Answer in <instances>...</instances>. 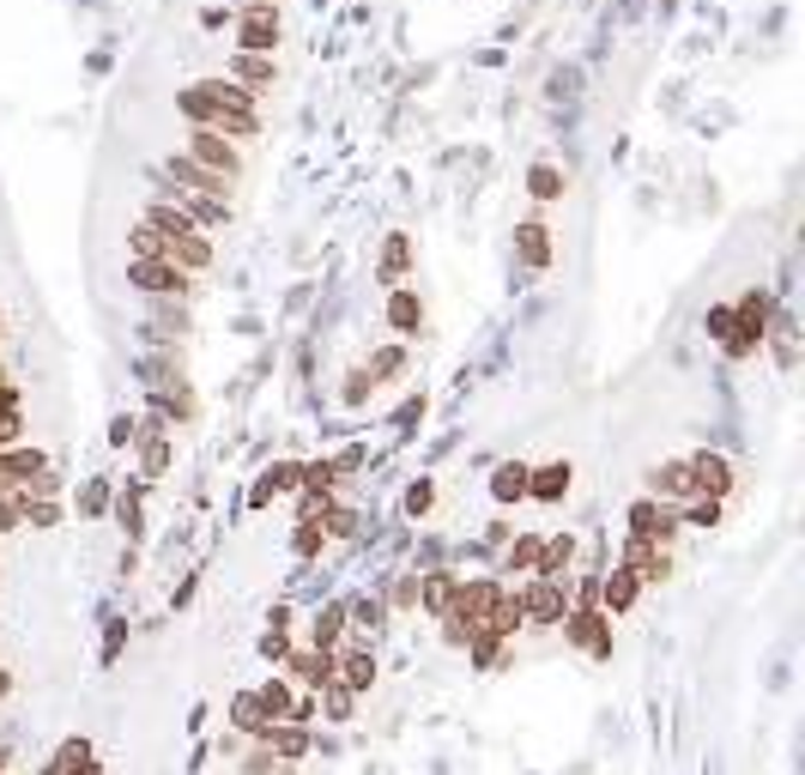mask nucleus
<instances>
[{"mask_svg":"<svg viewBox=\"0 0 805 775\" xmlns=\"http://www.w3.org/2000/svg\"><path fill=\"white\" fill-rule=\"evenodd\" d=\"M642 497L667 503V509H684V503L696 497V485H691V467H684V455H672V461H654V467L642 473Z\"/></svg>","mask_w":805,"mask_h":775,"instance_id":"0eeeda50","label":"nucleus"},{"mask_svg":"<svg viewBox=\"0 0 805 775\" xmlns=\"http://www.w3.org/2000/svg\"><path fill=\"white\" fill-rule=\"evenodd\" d=\"M0 382H12V376H7V364H0Z\"/></svg>","mask_w":805,"mask_h":775,"instance_id":"e2e57ef3","label":"nucleus"},{"mask_svg":"<svg viewBox=\"0 0 805 775\" xmlns=\"http://www.w3.org/2000/svg\"><path fill=\"white\" fill-rule=\"evenodd\" d=\"M182 152H188V158L200 164V170L225 176V183H237V176H242V152L230 146L225 134H213V127H194V134H188V146H182Z\"/></svg>","mask_w":805,"mask_h":775,"instance_id":"1a4fd4ad","label":"nucleus"},{"mask_svg":"<svg viewBox=\"0 0 805 775\" xmlns=\"http://www.w3.org/2000/svg\"><path fill=\"white\" fill-rule=\"evenodd\" d=\"M249 691H255V703H261L267 727H279V721L291 715V703H297V691H291V679H285V673H267L261 684H249Z\"/></svg>","mask_w":805,"mask_h":775,"instance_id":"b1692460","label":"nucleus"},{"mask_svg":"<svg viewBox=\"0 0 805 775\" xmlns=\"http://www.w3.org/2000/svg\"><path fill=\"white\" fill-rule=\"evenodd\" d=\"M55 461H49V448H37V443H19V448H0V490H19V485H31L37 473H49Z\"/></svg>","mask_w":805,"mask_h":775,"instance_id":"4468645a","label":"nucleus"},{"mask_svg":"<svg viewBox=\"0 0 805 775\" xmlns=\"http://www.w3.org/2000/svg\"><path fill=\"white\" fill-rule=\"evenodd\" d=\"M515 600H522V624L557 630V624H564V612H569V581L527 576V581H515Z\"/></svg>","mask_w":805,"mask_h":775,"instance_id":"7ed1b4c3","label":"nucleus"},{"mask_svg":"<svg viewBox=\"0 0 805 775\" xmlns=\"http://www.w3.org/2000/svg\"><path fill=\"white\" fill-rule=\"evenodd\" d=\"M272 497H279V490H272L267 479H255V485H249V509H267Z\"/></svg>","mask_w":805,"mask_h":775,"instance_id":"6e6d98bb","label":"nucleus"},{"mask_svg":"<svg viewBox=\"0 0 805 775\" xmlns=\"http://www.w3.org/2000/svg\"><path fill=\"white\" fill-rule=\"evenodd\" d=\"M12 497H19V490H12ZM19 515H24V527H37V534L61 527V503H24V497H19Z\"/></svg>","mask_w":805,"mask_h":775,"instance_id":"ea45409f","label":"nucleus"},{"mask_svg":"<svg viewBox=\"0 0 805 775\" xmlns=\"http://www.w3.org/2000/svg\"><path fill=\"white\" fill-rule=\"evenodd\" d=\"M225 80L237 85V92L261 97V92H272V80H279V61H272V55H230Z\"/></svg>","mask_w":805,"mask_h":775,"instance_id":"6ab92c4d","label":"nucleus"},{"mask_svg":"<svg viewBox=\"0 0 805 775\" xmlns=\"http://www.w3.org/2000/svg\"><path fill=\"white\" fill-rule=\"evenodd\" d=\"M333 497H321V490H297V521H321L328 515Z\"/></svg>","mask_w":805,"mask_h":775,"instance_id":"3c124183","label":"nucleus"},{"mask_svg":"<svg viewBox=\"0 0 805 775\" xmlns=\"http://www.w3.org/2000/svg\"><path fill=\"white\" fill-rule=\"evenodd\" d=\"M406 267H412V237H406V230H394V237H388V249H382V286L394 291L400 279H406Z\"/></svg>","mask_w":805,"mask_h":775,"instance_id":"7c9ffc66","label":"nucleus"},{"mask_svg":"<svg viewBox=\"0 0 805 775\" xmlns=\"http://www.w3.org/2000/svg\"><path fill=\"white\" fill-rule=\"evenodd\" d=\"M763 345L775 352V364H782V370H794L799 364V321L787 316V309H775L770 328H763Z\"/></svg>","mask_w":805,"mask_h":775,"instance_id":"4be33fe9","label":"nucleus"},{"mask_svg":"<svg viewBox=\"0 0 805 775\" xmlns=\"http://www.w3.org/2000/svg\"><path fill=\"white\" fill-rule=\"evenodd\" d=\"M285 679H291V691H309V696H321L333 684V654H321V649H291L285 654V666H279Z\"/></svg>","mask_w":805,"mask_h":775,"instance_id":"9b49d317","label":"nucleus"},{"mask_svg":"<svg viewBox=\"0 0 805 775\" xmlns=\"http://www.w3.org/2000/svg\"><path fill=\"white\" fill-rule=\"evenodd\" d=\"M345 624H352L358 642L363 637H382V630H388V600H382V593H352V600H345Z\"/></svg>","mask_w":805,"mask_h":775,"instance_id":"412c9836","label":"nucleus"},{"mask_svg":"<svg viewBox=\"0 0 805 775\" xmlns=\"http://www.w3.org/2000/svg\"><path fill=\"white\" fill-rule=\"evenodd\" d=\"M375 679H382V661H375L370 642H358V637H352L340 654H333V684H340V691L370 696V691H375Z\"/></svg>","mask_w":805,"mask_h":775,"instance_id":"423d86ee","label":"nucleus"},{"mask_svg":"<svg viewBox=\"0 0 805 775\" xmlns=\"http://www.w3.org/2000/svg\"><path fill=\"white\" fill-rule=\"evenodd\" d=\"M503 588H509V581H497V576H461V581H454L448 606L436 612V624H443V642H448V649H466V642L478 637V624H485L491 600H497Z\"/></svg>","mask_w":805,"mask_h":775,"instance_id":"f257e3e1","label":"nucleus"},{"mask_svg":"<svg viewBox=\"0 0 805 775\" xmlns=\"http://www.w3.org/2000/svg\"><path fill=\"white\" fill-rule=\"evenodd\" d=\"M321 546H328V534H321L316 521H297V534H291V551H297V558L316 564V558H321Z\"/></svg>","mask_w":805,"mask_h":775,"instance_id":"a19ab883","label":"nucleus"},{"mask_svg":"<svg viewBox=\"0 0 805 775\" xmlns=\"http://www.w3.org/2000/svg\"><path fill=\"white\" fill-rule=\"evenodd\" d=\"M557 630H564V642L576 654H588V661H612V642L618 637H612V618H606L600 606H569Z\"/></svg>","mask_w":805,"mask_h":775,"instance_id":"f03ea898","label":"nucleus"},{"mask_svg":"<svg viewBox=\"0 0 805 775\" xmlns=\"http://www.w3.org/2000/svg\"><path fill=\"white\" fill-rule=\"evenodd\" d=\"M333 485H340V473H333V461H303V490H321V497H333Z\"/></svg>","mask_w":805,"mask_h":775,"instance_id":"37998d69","label":"nucleus"},{"mask_svg":"<svg viewBox=\"0 0 805 775\" xmlns=\"http://www.w3.org/2000/svg\"><path fill=\"white\" fill-rule=\"evenodd\" d=\"M255 649H261V661L272 666V673H279V666H285V654L297 649V642H291V624H267V630H261V642H255Z\"/></svg>","mask_w":805,"mask_h":775,"instance_id":"f704fd0d","label":"nucleus"},{"mask_svg":"<svg viewBox=\"0 0 805 775\" xmlns=\"http://www.w3.org/2000/svg\"><path fill=\"white\" fill-rule=\"evenodd\" d=\"M569 485H576V467L569 461H545V467H527V503H564Z\"/></svg>","mask_w":805,"mask_h":775,"instance_id":"a211bd4d","label":"nucleus"},{"mask_svg":"<svg viewBox=\"0 0 805 775\" xmlns=\"http://www.w3.org/2000/svg\"><path fill=\"white\" fill-rule=\"evenodd\" d=\"M206 721H213V709H206V703H194V709H188V733H194V740L206 733Z\"/></svg>","mask_w":805,"mask_h":775,"instance_id":"4d7b16f0","label":"nucleus"},{"mask_svg":"<svg viewBox=\"0 0 805 775\" xmlns=\"http://www.w3.org/2000/svg\"><path fill=\"white\" fill-rule=\"evenodd\" d=\"M230 733H237V740H267V715H261V703H255V691H237V696H230Z\"/></svg>","mask_w":805,"mask_h":775,"instance_id":"bb28decb","label":"nucleus"},{"mask_svg":"<svg viewBox=\"0 0 805 775\" xmlns=\"http://www.w3.org/2000/svg\"><path fill=\"white\" fill-rule=\"evenodd\" d=\"M73 775H110V769H103V764H97V757H85V764H80V769H73Z\"/></svg>","mask_w":805,"mask_h":775,"instance_id":"bf43d9fd","label":"nucleus"},{"mask_svg":"<svg viewBox=\"0 0 805 775\" xmlns=\"http://www.w3.org/2000/svg\"><path fill=\"white\" fill-rule=\"evenodd\" d=\"M140 443V418L134 412H115L110 418V448H134Z\"/></svg>","mask_w":805,"mask_h":775,"instance_id":"09e8293b","label":"nucleus"},{"mask_svg":"<svg viewBox=\"0 0 805 775\" xmlns=\"http://www.w3.org/2000/svg\"><path fill=\"white\" fill-rule=\"evenodd\" d=\"M564 188H569V183H564V170H557V164H545V158H539V164H527V194H534L539 206L564 200Z\"/></svg>","mask_w":805,"mask_h":775,"instance_id":"c756f323","label":"nucleus"},{"mask_svg":"<svg viewBox=\"0 0 805 775\" xmlns=\"http://www.w3.org/2000/svg\"><path fill=\"white\" fill-rule=\"evenodd\" d=\"M194 588H200V576H188V581H182V588H176V600H171V606H176V612H182V606H188V600H194Z\"/></svg>","mask_w":805,"mask_h":775,"instance_id":"13d9d810","label":"nucleus"},{"mask_svg":"<svg viewBox=\"0 0 805 775\" xmlns=\"http://www.w3.org/2000/svg\"><path fill=\"white\" fill-rule=\"evenodd\" d=\"M127 255H134V261H164V237L152 225H134L127 230Z\"/></svg>","mask_w":805,"mask_h":775,"instance_id":"58836bf2","label":"nucleus"},{"mask_svg":"<svg viewBox=\"0 0 805 775\" xmlns=\"http://www.w3.org/2000/svg\"><path fill=\"white\" fill-rule=\"evenodd\" d=\"M19 527H24L19 497H12V490H0V534H19Z\"/></svg>","mask_w":805,"mask_h":775,"instance_id":"864d4df0","label":"nucleus"},{"mask_svg":"<svg viewBox=\"0 0 805 775\" xmlns=\"http://www.w3.org/2000/svg\"><path fill=\"white\" fill-rule=\"evenodd\" d=\"M328 461H333V473H340V479H352V473L370 467V443H345L340 455H328Z\"/></svg>","mask_w":805,"mask_h":775,"instance_id":"a18cd8bd","label":"nucleus"},{"mask_svg":"<svg viewBox=\"0 0 805 775\" xmlns=\"http://www.w3.org/2000/svg\"><path fill=\"white\" fill-rule=\"evenodd\" d=\"M539 539H545V534H515L509 546L497 551V570H491V576H497V581H503V576H522V581H527V576H534V564H539Z\"/></svg>","mask_w":805,"mask_h":775,"instance_id":"5701e85b","label":"nucleus"},{"mask_svg":"<svg viewBox=\"0 0 805 775\" xmlns=\"http://www.w3.org/2000/svg\"><path fill=\"white\" fill-rule=\"evenodd\" d=\"M625 527H630V539H648V546H660V551H672L679 546V509H667V503H654V497H636L630 509H625Z\"/></svg>","mask_w":805,"mask_h":775,"instance_id":"20e7f679","label":"nucleus"},{"mask_svg":"<svg viewBox=\"0 0 805 775\" xmlns=\"http://www.w3.org/2000/svg\"><path fill=\"white\" fill-rule=\"evenodd\" d=\"M345 642H352V624H345V600H328V606H316V618H309V642H303V649L340 654Z\"/></svg>","mask_w":805,"mask_h":775,"instance_id":"ddd939ff","label":"nucleus"},{"mask_svg":"<svg viewBox=\"0 0 805 775\" xmlns=\"http://www.w3.org/2000/svg\"><path fill=\"white\" fill-rule=\"evenodd\" d=\"M352 709H358V696L340 691V684H328V691L316 696V715L328 721V727H345V721H352Z\"/></svg>","mask_w":805,"mask_h":775,"instance_id":"473e14b6","label":"nucleus"},{"mask_svg":"<svg viewBox=\"0 0 805 775\" xmlns=\"http://www.w3.org/2000/svg\"><path fill=\"white\" fill-rule=\"evenodd\" d=\"M400 370H406V345H382V352H370L363 376H370V382H394Z\"/></svg>","mask_w":805,"mask_h":775,"instance_id":"c9c22d12","label":"nucleus"},{"mask_svg":"<svg viewBox=\"0 0 805 775\" xmlns=\"http://www.w3.org/2000/svg\"><path fill=\"white\" fill-rule=\"evenodd\" d=\"M424 581H419V606H424V612H443V606H448V593H454V581H461V576H454L448 570V564H436V570H419Z\"/></svg>","mask_w":805,"mask_h":775,"instance_id":"c85d7f7f","label":"nucleus"},{"mask_svg":"<svg viewBox=\"0 0 805 775\" xmlns=\"http://www.w3.org/2000/svg\"><path fill=\"white\" fill-rule=\"evenodd\" d=\"M424 418V388H419V394H406V406H400L394 412V424H400V436H412V424H419Z\"/></svg>","mask_w":805,"mask_h":775,"instance_id":"603ef678","label":"nucleus"},{"mask_svg":"<svg viewBox=\"0 0 805 775\" xmlns=\"http://www.w3.org/2000/svg\"><path fill=\"white\" fill-rule=\"evenodd\" d=\"M703 328H709V340H715V345H726V340H733V303H715L703 316Z\"/></svg>","mask_w":805,"mask_h":775,"instance_id":"8fccbe9b","label":"nucleus"},{"mask_svg":"<svg viewBox=\"0 0 805 775\" xmlns=\"http://www.w3.org/2000/svg\"><path fill=\"white\" fill-rule=\"evenodd\" d=\"M321 534H328V539H358L363 534V515L352 509V503H328V515H321Z\"/></svg>","mask_w":805,"mask_h":775,"instance_id":"2f4dec72","label":"nucleus"},{"mask_svg":"<svg viewBox=\"0 0 805 775\" xmlns=\"http://www.w3.org/2000/svg\"><path fill=\"white\" fill-rule=\"evenodd\" d=\"M7 696H12V673L0 666V703H7Z\"/></svg>","mask_w":805,"mask_h":775,"instance_id":"052dcab7","label":"nucleus"},{"mask_svg":"<svg viewBox=\"0 0 805 775\" xmlns=\"http://www.w3.org/2000/svg\"><path fill=\"white\" fill-rule=\"evenodd\" d=\"M400 509H406L412 521H424V515L436 509V479H412V485H406V497H400Z\"/></svg>","mask_w":805,"mask_h":775,"instance_id":"4c0bfd02","label":"nucleus"},{"mask_svg":"<svg viewBox=\"0 0 805 775\" xmlns=\"http://www.w3.org/2000/svg\"><path fill=\"white\" fill-rule=\"evenodd\" d=\"M12 775H19V769H12Z\"/></svg>","mask_w":805,"mask_h":775,"instance_id":"0e129e2a","label":"nucleus"},{"mask_svg":"<svg viewBox=\"0 0 805 775\" xmlns=\"http://www.w3.org/2000/svg\"><path fill=\"white\" fill-rule=\"evenodd\" d=\"M85 757H97V752H91V740H85V733H68V740L43 757V769H37V775H73Z\"/></svg>","mask_w":805,"mask_h":775,"instance_id":"cd10ccee","label":"nucleus"},{"mask_svg":"<svg viewBox=\"0 0 805 775\" xmlns=\"http://www.w3.org/2000/svg\"><path fill=\"white\" fill-rule=\"evenodd\" d=\"M122 649H127V618H103V666H115L122 661Z\"/></svg>","mask_w":805,"mask_h":775,"instance_id":"c03bdc74","label":"nucleus"},{"mask_svg":"<svg viewBox=\"0 0 805 775\" xmlns=\"http://www.w3.org/2000/svg\"><path fill=\"white\" fill-rule=\"evenodd\" d=\"M279 37V7H237V55H272Z\"/></svg>","mask_w":805,"mask_h":775,"instance_id":"6e6552de","label":"nucleus"},{"mask_svg":"<svg viewBox=\"0 0 805 775\" xmlns=\"http://www.w3.org/2000/svg\"><path fill=\"white\" fill-rule=\"evenodd\" d=\"M515 261H522L527 273H545V267L557 261V249H551V230H545V218H522V225H515Z\"/></svg>","mask_w":805,"mask_h":775,"instance_id":"f3484780","label":"nucleus"},{"mask_svg":"<svg viewBox=\"0 0 805 775\" xmlns=\"http://www.w3.org/2000/svg\"><path fill=\"white\" fill-rule=\"evenodd\" d=\"M684 467H691L696 497H715V503H726V497L739 490V467L721 455V448H696V455H684Z\"/></svg>","mask_w":805,"mask_h":775,"instance_id":"39448f33","label":"nucleus"},{"mask_svg":"<svg viewBox=\"0 0 805 775\" xmlns=\"http://www.w3.org/2000/svg\"><path fill=\"white\" fill-rule=\"evenodd\" d=\"M576 551H581V539L569 534V527L545 534V539H539V564H534V576H539V581H569V564H576Z\"/></svg>","mask_w":805,"mask_h":775,"instance_id":"dca6fc26","label":"nucleus"},{"mask_svg":"<svg viewBox=\"0 0 805 775\" xmlns=\"http://www.w3.org/2000/svg\"><path fill=\"white\" fill-rule=\"evenodd\" d=\"M309 745H316V727H291V721H285V727L267 733V752L279 757V764H291V769L309 757Z\"/></svg>","mask_w":805,"mask_h":775,"instance_id":"a878e982","label":"nucleus"},{"mask_svg":"<svg viewBox=\"0 0 805 775\" xmlns=\"http://www.w3.org/2000/svg\"><path fill=\"white\" fill-rule=\"evenodd\" d=\"M636 600H642V581H636L630 564H612V570H600V612L612 618V624L636 612Z\"/></svg>","mask_w":805,"mask_h":775,"instance_id":"f8f14e48","label":"nucleus"},{"mask_svg":"<svg viewBox=\"0 0 805 775\" xmlns=\"http://www.w3.org/2000/svg\"><path fill=\"white\" fill-rule=\"evenodd\" d=\"M382 321H388V333H400V340H419L424 333V297L412 286H394L388 303H382Z\"/></svg>","mask_w":805,"mask_h":775,"instance_id":"2eb2a0df","label":"nucleus"},{"mask_svg":"<svg viewBox=\"0 0 805 775\" xmlns=\"http://www.w3.org/2000/svg\"><path fill=\"white\" fill-rule=\"evenodd\" d=\"M146 490H152V485L127 479L122 490H115V503H110V509H115V521H122V534L134 539V546L146 539Z\"/></svg>","mask_w":805,"mask_h":775,"instance_id":"aec40b11","label":"nucleus"},{"mask_svg":"<svg viewBox=\"0 0 805 775\" xmlns=\"http://www.w3.org/2000/svg\"><path fill=\"white\" fill-rule=\"evenodd\" d=\"M509 539H515V527L503 521V515H497V521H485V534H478V558H485V551H491V558H497V551L509 546Z\"/></svg>","mask_w":805,"mask_h":775,"instance_id":"49530a36","label":"nucleus"},{"mask_svg":"<svg viewBox=\"0 0 805 775\" xmlns=\"http://www.w3.org/2000/svg\"><path fill=\"white\" fill-rule=\"evenodd\" d=\"M110 503H115V485H110V473H97V479H85V490H80V515H110Z\"/></svg>","mask_w":805,"mask_h":775,"instance_id":"e433bc0d","label":"nucleus"},{"mask_svg":"<svg viewBox=\"0 0 805 775\" xmlns=\"http://www.w3.org/2000/svg\"><path fill=\"white\" fill-rule=\"evenodd\" d=\"M721 515H726V503H715V497H691L679 509V527H696V534H709V527H721Z\"/></svg>","mask_w":805,"mask_h":775,"instance_id":"72a5a7b5","label":"nucleus"},{"mask_svg":"<svg viewBox=\"0 0 805 775\" xmlns=\"http://www.w3.org/2000/svg\"><path fill=\"white\" fill-rule=\"evenodd\" d=\"M370 394H375V382L363 376V364H358V370H345V388H340V400H345V406L358 412V406H363V400H370Z\"/></svg>","mask_w":805,"mask_h":775,"instance_id":"de8ad7c7","label":"nucleus"},{"mask_svg":"<svg viewBox=\"0 0 805 775\" xmlns=\"http://www.w3.org/2000/svg\"><path fill=\"white\" fill-rule=\"evenodd\" d=\"M261 479H267L272 490H279V497H285V490H303V461H272V467L261 473Z\"/></svg>","mask_w":805,"mask_h":775,"instance_id":"79ce46f5","label":"nucleus"},{"mask_svg":"<svg viewBox=\"0 0 805 775\" xmlns=\"http://www.w3.org/2000/svg\"><path fill=\"white\" fill-rule=\"evenodd\" d=\"M0 775H12V745H0Z\"/></svg>","mask_w":805,"mask_h":775,"instance_id":"680f3d73","label":"nucleus"},{"mask_svg":"<svg viewBox=\"0 0 805 775\" xmlns=\"http://www.w3.org/2000/svg\"><path fill=\"white\" fill-rule=\"evenodd\" d=\"M127 286L146 291V297H188L194 279L171 261H127Z\"/></svg>","mask_w":805,"mask_h":775,"instance_id":"9d476101","label":"nucleus"},{"mask_svg":"<svg viewBox=\"0 0 805 775\" xmlns=\"http://www.w3.org/2000/svg\"><path fill=\"white\" fill-rule=\"evenodd\" d=\"M527 467H534V461H497V467H491V503H503V509H509V503H527Z\"/></svg>","mask_w":805,"mask_h":775,"instance_id":"393cba45","label":"nucleus"},{"mask_svg":"<svg viewBox=\"0 0 805 775\" xmlns=\"http://www.w3.org/2000/svg\"><path fill=\"white\" fill-rule=\"evenodd\" d=\"M0 412H24V388L19 382H0Z\"/></svg>","mask_w":805,"mask_h":775,"instance_id":"5fc2aeb1","label":"nucleus"}]
</instances>
